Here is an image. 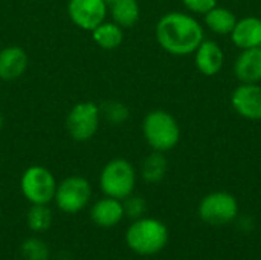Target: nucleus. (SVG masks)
<instances>
[{
    "label": "nucleus",
    "mask_w": 261,
    "mask_h": 260,
    "mask_svg": "<svg viewBox=\"0 0 261 260\" xmlns=\"http://www.w3.org/2000/svg\"><path fill=\"white\" fill-rule=\"evenodd\" d=\"M0 126H2V118H0Z\"/></svg>",
    "instance_id": "a878e982"
},
{
    "label": "nucleus",
    "mask_w": 261,
    "mask_h": 260,
    "mask_svg": "<svg viewBox=\"0 0 261 260\" xmlns=\"http://www.w3.org/2000/svg\"><path fill=\"white\" fill-rule=\"evenodd\" d=\"M104 2H106V3H107V5H112V3H113V2H115V0H104Z\"/></svg>",
    "instance_id": "393cba45"
},
{
    "label": "nucleus",
    "mask_w": 261,
    "mask_h": 260,
    "mask_svg": "<svg viewBox=\"0 0 261 260\" xmlns=\"http://www.w3.org/2000/svg\"><path fill=\"white\" fill-rule=\"evenodd\" d=\"M229 35L234 46L242 51L258 48L261 46V18L254 15L239 18Z\"/></svg>",
    "instance_id": "f8f14e48"
},
{
    "label": "nucleus",
    "mask_w": 261,
    "mask_h": 260,
    "mask_svg": "<svg viewBox=\"0 0 261 260\" xmlns=\"http://www.w3.org/2000/svg\"><path fill=\"white\" fill-rule=\"evenodd\" d=\"M99 124V109L95 103H80L67 115V130L75 141L90 139Z\"/></svg>",
    "instance_id": "6e6552de"
},
{
    "label": "nucleus",
    "mask_w": 261,
    "mask_h": 260,
    "mask_svg": "<svg viewBox=\"0 0 261 260\" xmlns=\"http://www.w3.org/2000/svg\"><path fill=\"white\" fill-rule=\"evenodd\" d=\"M239 215L237 199L226 192L206 195L199 204V216L210 225H225L232 222Z\"/></svg>",
    "instance_id": "423d86ee"
},
{
    "label": "nucleus",
    "mask_w": 261,
    "mask_h": 260,
    "mask_svg": "<svg viewBox=\"0 0 261 260\" xmlns=\"http://www.w3.org/2000/svg\"><path fill=\"white\" fill-rule=\"evenodd\" d=\"M21 254L26 260H47L49 250H47L44 242H41L40 239L31 238V239L23 242Z\"/></svg>",
    "instance_id": "412c9836"
},
{
    "label": "nucleus",
    "mask_w": 261,
    "mask_h": 260,
    "mask_svg": "<svg viewBox=\"0 0 261 260\" xmlns=\"http://www.w3.org/2000/svg\"><path fill=\"white\" fill-rule=\"evenodd\" d=\"M101 190L106 196L115 199L128 198L136 185V173L133 166L122 158H116L106 164L99 178Z\"/></svg>",
    "instance_id": "20e7f679"
},
{
    "label": "nucleus",
    "mask_w": 261,
    "mask_h": 260,
    "mask_svg": "<svg viewBox=\"0 0 261 260\" xmlns=\"http://www.w3.org/2000/svg\"><path fill=\"white\" fill-rule=\"evenodd\" d=\"M20 187L23 196L31 204L47 205L55 198L57 192V182L54 175L41 166L29 167L21 176Z\"/></svg>",
    "instance_id": "39448f33"
},
{
    "label": "nucleus",
    "mask_w": 261,
    "mask_h": 260,
    "mask_svg": "<svg viewBox=\"0 0 261 260\" xmlns=\"http://www.w3.org/2000/svg\"><path fill=\"white\" fill-rule=\"evenodd\" d=\"M127 245L139 256H153L162 251L168 242V228L158 219H136L127 230Z\"/></svg>",
    "instance_id": "f03ea898"
},
{
    "label": "nucleus",
    "mask_w": 261,
    "mask_h": 260,
    "mask_svg": "<svg viewBox=\"0 0 261 260\" xmlns=\"http://www.w3.org/2000/svg\"><path fill=\"white\" fill-rule=\"evenodd\" d=\"M234 75L240 83L261 81V46L243 49L234 61Z\"/></svg>",
    "instance_id": "ddd939ff"
},
{
    "label": "nucleus",
    "mask_w": 261,
    "mask_h": 260,
    "mask_svg": "<svg viewBox=\"0 0 261 260\" xmlns=\"http://www.w3.org/2000/svg\"><path fill=\"white\" fill-rule=\"evenodd\" d=\"M232 109L251 121L261 120V86L258 83H240L231 95Z\"/></svg>",
    "instance_id": "9d476101"
},
{
    "label": "nucleus",
    "mask_w": 261,
    "mask_h": 260,
    "mask_svg": "<svg viewBox=\"0 0 261 260\" xmlns=\"http://www.w3.org/2000/svg\"><path fill=\"white\" fill-rule=\"evenodd\" d=\"M194 61H196L197 70L202 75L214 77L223 67L225 54H223V49L219 46V43L213 40H203L194 52Z\"/></svg>",
    "instance_id": "9b49d317"
},
{
    "label": "nucleus",
    "mask_w": 261,
    "mask_h": 260,
    "mask_svg": "<svg viewBox=\"0 0 261 260\" xmlns=\"http://www.w3.org/2000/svg\"><path fill=\"white\" fill-rule=\"evenodd\" d=\"M237 20L239 18L231 9L222 6H214L206 14H203V21L208 26V29L219 35H229Z\"/></svg>",
    "instance_id": "dca6fc26"
},
{
    "label": "nucleus",
    "mask_w": 261,
    "mask_h": 260,
    "mask_svg": "<svg viewBox=\"0 0 261 260\" xmlns=\"http://www.w3.org/2000/svg\"><path fill=\"white\" fill-rule=\"evenodd\" d=\"M112 17L121 28H132L139 20V5L136 0H115L112 5Z\"/></svg>",
    "instance_id": "f3484780"
},
{
    "label": "nucleus",
    "mask_w": 261,
    "mask_h": 260,
    "mask_svg": "<svg viewBox=\"0 0 261 260\" xmlns=\"http://www.w3.org/2000/svg\"><path fill=\"white\" fill-rule=\"evenodd\" d=\"M90 196L92 188L87 179L81 176H69L60 185H57L54 199L61 211L78 213L89 204Z\"/></svg>",
    "instance_id": "0eeeda50"
},
{
    "label": "nucleus",
    "mask_w": 261,
    "mask_h": 260,
    "mask_svg": "<svg viewBox=\"0 0 261 260\" xmlns=\"http://www.w3.org/2000/svg\"><path fill=\"white\" fill-rule=\"evenodd\" d=\"M28 227L35 233H43L49 230L52 224V211L44 204H32L31 210L28 211Z\"/></svg>",
    "instance_id": "aec40b11"
},
{
    "label": "nucleus",
    "mask_w": 261,
    "mask_h": 260,
    "mask_svg": "<svg viewBox=\"0 0 261 260\" xmlns=\"http://www.w3.org/2000/svg\"><path fill=\"white\" fill-rule=\"evenodd\" d=\"M106 115L107 120H110L115 124H121L128 118V110L121 103H109L106 106Z\"/></svg>",
    "instance_id": "5701e85b"
},
{
    "label": "nucleus",
    "mask_w": 261,
    "mask_h": 260,
    "mask_svg": "<svg viewBox=\"0 0 261 260\" xmlns=\"http://www.w3.org/2000/svg\"><path fill=\"white\" fill-rule=\"evenodd\" d=\"M122 216H124V207L121 201L109 196L98 201L90 210L92 221L101 228H112L118 225Z\"/></svg>",
    "instance_id": "4468645a"
},
{
    "label": "nucleus",
    "mask_w": 261,
    "mask_h": 260,
    "mask_svg": "<svg viewBox=\"0 0 261 260\" xmlns=\"http://www.w3.org/2000/svg\"><path fill=\"white\" fill-rule=\"evenodd\" d=\"M28 66V55L18 46H8L0 51V78L6 81L17 80Z\"/></svg>",
    "instance_id": "2eb2a0df"
},
{
    "label": "nucleus",
    "mask_w": 261,
    "mask_h": 260,
    "mask_svg": "<svg viewBox=\"0 0 261 260\" xmlns=\"http://www.w3.org/2000/svg\"><path fill=\"white\" fill-rule=\"evenodd\" d=\"M124 207V216H128L132 219H141L145 211H147V204L142 198L139 196H128L125 198V202L122 204Z\"/></svg>",
    "instance_id": "4be33fe9"
},
{
    "label": "nucleus",
    "mask_w": 261,
    "mask_h": 260,
    "mask_svg": "<svg viewBox=\"0 0 261 260\" xmlns=\"http://www.w3.org/2000/svg\"><path fill=\"white\" fill-rule=\"evenodd\" d=\"M182 3L190 12L199 14V15H203L210 9L217 6V0H182Z\"/></svg>",
    "instance_id": "b1692460"
},
{
    "label": "nucleus",
    "mask_w": 261,
    "mask_h": 260,
    "mask_svg": "<svg viewBox=\"0 0 261 260\" xmlns=\"http://www.w3.org/2000/svg\"><path fill=\"white\" fill-rule=\"evenodd\" d=\"M156 40L159 46L177 57L194 54L205 40L203 26L187 12H167L156 25Z\"/></svg>",
    "instance_id": "f257e3e1"
},
{
    "label": "nucleus",
    "mask_w": 261,
    "mask_h": 260,
    "mask_svg": "<svg viewBox=\"0 0 261 260\" xmlns=\"http://www.w3.org/2000/svg\"><path fill=\"white\" fill-rule=\"evenodd\" d=\"M93 40L102 49H115L124 40V32L119 25L113 23H101L92 31Z\"/></svg>",
    "instance_id": "a211bd4d"
},
{
    "label": "nucleus",
    "mask_w": 261,
    "mask_h": 260,
    "mask_svg": "<svg viewBox=\"0 0 261 260\" xmlns=\"http://www.w3.org/2000/svg\"><path fill=\"white\" fill-rule=\"evenodd\" d=\"M107 3L104 0H70L67 12L70 20L81 29L93 31L101 25L107 14Z\"/></svg>",
    "instance_id": "1a4fd4ad"
},
{
    "label": "nucleus",
    "mask_w": 261,
    "mask_h": 260,
    "mask_svg": "<svg viewBox=\"0 0 261 260\" xmlns=\"http://www.w3.org/2000/svg\"><path fill=\"white\" fill-rule=\"evenodd\" d=\"M167 158L164 156L162 152H153L151 155H148L142 164V178L147 182L156 184L161 182L167 173Z\"/></svg>",
    "instance_id": "6ab92c4d"
},
{
    "label": "nucleus",
    "mask_w": 261,
    "mask_h": 260,
    "mask_svg": "<svg viewBox=\"0 0 261 260\" xmlns=\"http://www.w3.org/2000/svg\"><path fill=\"white\" fill-rule=\"evenodd\" d=\"M142 133L154 152H170L180 141V127L177 120L165 110H151L142 123Z\"/></svg>",
    "instance_id": "7ed1b4c3"
}]
</instances>
